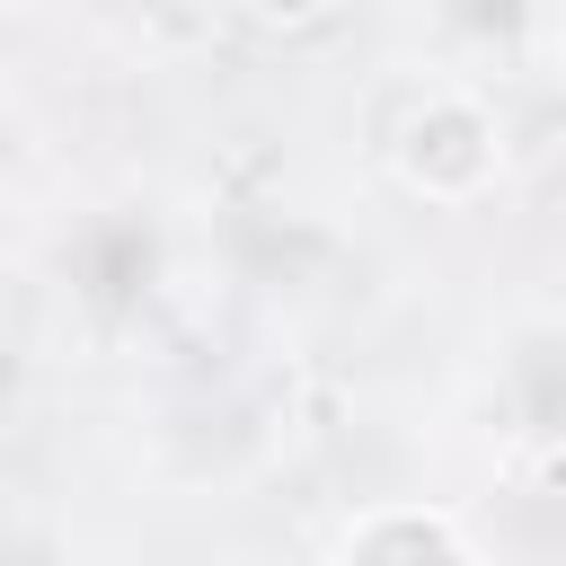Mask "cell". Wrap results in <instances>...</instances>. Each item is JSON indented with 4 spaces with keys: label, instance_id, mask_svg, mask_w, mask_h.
<instances>
[{
    "label": "cell",
    "instance_id": "1",
    "mask_svg": "<svg viewBox=\"0 0 566 566\" xmlns=\"http://www.w3.org/2000/svg\"><path fill=\"white\" fill-rule=\"evenodd\" d=\"M389 150H398V177H407L416 195H433V203H469V195L504 168L495 124H486L469 97H424Z\"/></svg>",
    "mask_w": 566,
    "mask_h": 566
}]
</instances>
